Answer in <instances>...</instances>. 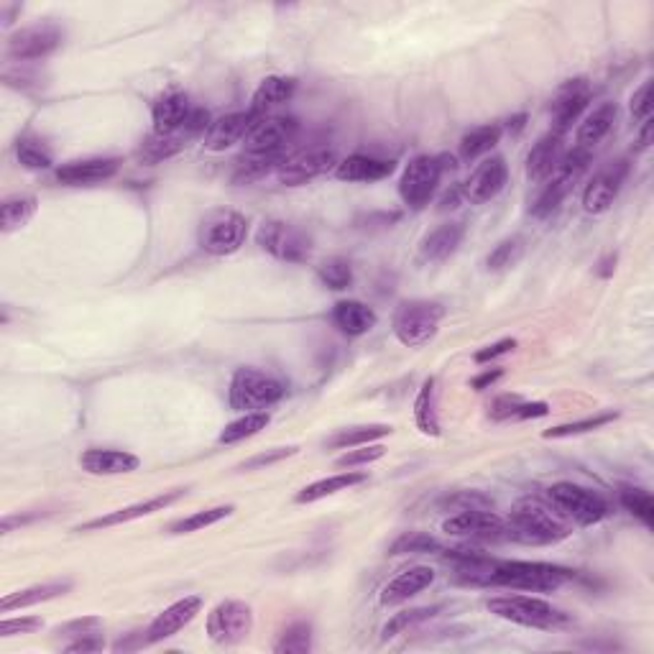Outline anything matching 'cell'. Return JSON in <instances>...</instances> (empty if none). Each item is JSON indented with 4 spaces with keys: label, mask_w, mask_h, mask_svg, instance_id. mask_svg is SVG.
Here are the masks:
<instances>
[{
    "label": "cell",
    "mask_w": 654,
    "mask_h": 654,
    "mask_svg": "<svg viewBox=\"0 0 654 654\" xmlns=\"http://www.w3.org/2000/svg\"><path fill=\"white\" fill-rule=\"evenodd\" d=\"M652 144V118H647V121L642 123V131H639V138H637V149H647V146Z\"/></svg>",
    "instance_id": "be15d7a7"
},
{
    "label": "cell",
    "mask_w": 654,
    "mask_h": 654,
    "mask_svg": "<svg viewBox=\"0 0 654 654\" xmlns=\"http://www.w3.org/2000/svg\"><path fill=\"white\" fill-rule=\"evenodd\" d=\"M522 396L517 394H504L499 396L494 404H491V417L494 419H514V414H517V409L522 407Z\"/></svg>",
    "instance_id": "6f0895ef"
},
{
    "label": "cell",
    "mask_w": 654,
    "mask_h": 654,
    "mask_svg": "<svg viewBox=\"0 0 654 654\" xmlns=\"http://www.w3.org/2000/svg\"><path fill=\"white\" fill-rule=\"evenodd\" d=\"M287 394V386L271 373L259 371V368L241 366L236 368L228 389V404L236 412H266L276 402H282Z\"/></svg>",
    "instance_id": "3957f363"
},
{
    "label": "cell",
    "mask_w": 654,
    "mask_h": 654,
    "mask_svg": "<svg viewBox=\"0 0 654 654\" xmlns=\"http://www.w3.org/2000/svg\"><path fill=\"white\" fill-rule=\"evenodd\" d=\"M259 121L251 110H238V113H228L218 121L210 123V128L205 131V149L207 151H228L230 146L241 144L246 141L248 131L253 128V123Z\"/></svg>",
    "instance_id": "7402d4cb"
},
{
    "label": "cell",
    "mask_w": 654,
    "mask_h": 654,
    "mask_svg": "<svg viewBox=\"0 0 654 654\" xmlns=\"http://www.w3.org/2000/svg\"><path fill=\"white\" fill-rule=\"evenodd\" d=\"M591 159H593L591 151L578 149V146H575L570 154H565L563 159H560V164L552 169L550 177L545 179V184H542V190L537 192V197H534L532 207H529L532 218L542 220L547 218V215L555 213L557 207H560V202L573 192L578 179L583 177V172H586L588 164H591Z\"/></svg>",
    "instance_id": "277c9868"
},
{
    "label": "cell",
    "mask_w": 654,
    "mask_h": 654,
    "mask_svg": "<svg viewBox=\"0 0 654 654\" xmlns=\"http://www.w3.org/2000/svg\"><path fill=\"white\" fill-rule=\"evenodd\" d=\"M297 453V448H274L269 450V453H261V455H253L251 460H246V463L241 465V471H253V468H264V465H274L279 463V460L289 458V455Z\"/></svg>",
    "instance_id": "9f6ffc18"
},
{
    "label": "cell",
    "mask_w": 654,
    "mask_h": 654,
    "mask_svg": "<svg viewBox=\"0 0 654 654\" xmlns=\"http://www.w3.org/2000/svg\"><path fill=\"white\" fill-rule=\"evenodd\" d=\"M69 588H72L69 580H52V583L23 588V591H16L11 593V596L3 598V601H0V611H3V614H11V611L16 609H29V606H36V603H44V601H52V598L64 596Z\"/></svg>",
    "instance_id": "1f68e13d"
},
{
    "label": "cell",
    "mask_w": 654,
    "mask_h": 654,
    "mask_svg": "<svg viewBox=\"0 0 654 654\" xmlns=\"http://www.w3.org/2000/svg\"><path fill=\"white\" fill-rule=\"evenodd\" d=\"M233 514V506H213V509H202V511H195V514H190V517L179 519V522H174L172 527H169V534H192V532H200V529L205 527H213V524H218L220 519L230 517Z\"/></svg>",
    "instance_id": "ab89813d"
},
{
    "label": "cell",
    "mask_w": 654,
    "mask_h": 654,
    "mask_svg": "<svg viewBox=\"0 0 654 654\" xmlns=\"http://www.w3.org/2000/svg\"><path fill=\"white\" fill-rule=\"evenodd\" d=\"M509 182V167L501 156H491V159L481 161L473 174L468 177V182L463 184V197L471 205H486L494 197L501 195V190Z\"/></svg>",
    "instance_id": "e0dca14e"
},
{
    "label": "cell",
    "mask_w": 654,
    "mask_h": 654,
    "mask_svg": "<svg viewBox=\"0 0 654 654\" xmlns=\"http://www.w3.org/2000/svg\"><path fill=\"white\" fill-rule=\"evenodd\" d=\"M396 169L394 161L376 159L368 154H350L335 167V177L340 182H381V179L391 177Z\"/></svg>",
    "instance_id": "4316f807"
},
{
    "label": "cell",
    "mask_w": 654,
    "mask_h": 654,
    "mask_svg": "<svg viewBox=\"0 0 654 654\" xmlns=\"http://www.w3.org/2000/svg\"><path fill=\"white\" fill-rule=\"evenodd\" d=\"M366 478H368L366 473H356V471L322 478V481H315V483H310L307 488H302L294 501H297V504H315V501L325 499V496H333V494H338V491H348V488L358 486V483H363Z\"/></svg>",
    "instance_id": "d6a6232c"
},
{
    "label": "cell",
    "mask_w": 654,
    "mask_h": 654,
    "mask_svg": "<svg viewBox=\"0 0 654 654\" xmlns=\"http://www.w3.org/2000/svg\"><path fill=\"white\" fill-rule=\"evenodd\" d=\"M269 422H271L269 412H246L241 419L230 422V425L220 432L218 440L223 442V445H233V442H241L246 440V437L259 435L261 430H266Z\"/></svg>",
    "instance_id": "f35d334b"
},
{
    "label": "cell",
    "mask_w": 654,
    "mask_h": 654,
    "mask_svg": "<svg viewBox=\"0 0 654 654\" xmlns=\"http://www.w3.org/2000/svg\"><path fill=\"white\" fill-rule=\"evenodd\" d=\"M465 236V225L463 223H442L437 225L435 230H430L422 243H419V259L430 261V264H437V261H445L448 256H453L458 251V246L463 243Z\"/></svg>",
    "instance_id": "83f0119b"
},
{
    "label": "cell",
    "mask_w": 654,
    "mask_h": 654,
    "mask_svg": "<svg viewBox=\"0 0 654 654\" xmlns=\"http://www.w3.org/2000/svg\"><path fill=\"white\" fill-rule=\"evenodd\" d=\"M442 552V545L425 532H407L389 545V555H430Z\"/></svg>",
    "instance_id": "60d3db41"
},
{
    "label": "cell",
    "mask_w": 654,
    "mask_h": 654,
    "mask_svg": "<svg viewBox=\"0 0 654 654\" xmlns=\"http://www.w3.org/2000/svg\"><path fill=\"white\" fill-rule=\"evenodd\" d=\"M501 376H504V371H501V368H491V371H483L481 376H476L471 386L476 391H483V389H488V386H494L496 381L501 379Z\"/></svg>",
    "instance_id": "6125c7cd"
},
{
    "label": "cell",
    "mask_w": 654,
    "mask_h": 654,
    "mask_svg": "<svg viewBox=\"0 0 654 654\" xmlns=\"http://www.w3.org/2000/svg\"><path fill=\"white\" fill-rule=\"evenodd\" d=\"M626 177H629V161L616 159L601 169L596 177L588 182L586 192H583V210L591 215L606 213L614 200L619 197L621 187H624Z\"/></svg>",
    "instance_id": "2e32d148"
},
{
    "label": "cell",
    "mask_w": 654,
    "mask_h": 654,
    "mask_svg": "<svg viewBox=\"0 0 654 654\" xmlns=\"http://www.w3.org/2000/svg\"><path fill=\"white\" fill-rule=\"evenodd\" d=\"M256 243L274 259L287 264H305L312 256V238L305 230L282 220H269L256 233Z\"/></svg>",
    "instance_id": "30bf717a"
},
{
    "label": "cell",
    "mask_w": 654,
    "mask_h": 654,
    "mask_svg": "<svg viewBox=\"0 0 654 654\" xmlns=\"http://www.w3.org/2000/svg\"><path fill=\"white\" fill-rule=\"evenodd\" d=\"M514 348H517V340H511V338L499 340V343H494V345H488V348L478 350V353H476V363L494 361V358L506 356V353H511V350H514Z\"/></svg>",
    "instance_id": "680465c9"
},
{
    "label": "cell",
    "mask_w": 654,
    "mask_h": 654,
    "mask_svg": "<svg viewBox=\"0 0 654 654\" xmlns=\"http://www.w3.org/2000/svg\"><path fill=\"white\" fill-rule=\"evenodd\" d=\"M317 276L327 289L333 292H343L353 284V266L345 259H327L325 264L317 266Z\"/></svg>",
    "instance_id": "f6af8a7d"
},
{
    "label": "cell",
    "mask_w": 654,
    "mask_h": 654,
    "mask_svg": "<svg viewBox=\"0 0 654 654\" xmlns=\"http://www.w3.org/2000/svg\"><path fill=\"white\" fill-rule=\"evenodd\" d=\"M445 169H448V156H414L399 179V195H402L404 205H409L412 210H422L425 205H430Z\"/></svg>",
    "instance_id": "9c48e42d"
},
{
    "label": "cell",
    "mask_w": 654,
    "mask_h": 654,
    "mask_svg": "<svg viewBox=\"0 0 654 654\" xmlns=\"http://www.w3.org/2000/svg\"><path fill=\"white\" fill-rule=\"evenodd\" d=\"M100 632H103V621H100L98 616H82V619L67 621V624L54 629L57 639H69V642H75V639L82 637H95V634Z\"/></svg>",
    "instance_id": "f907efd6"
},
{
    "label": "cell",
    "mask_w": 654,
    "mask_h": 654,
    "mask_svg": "<svg viewBox=\"0 0 654 654\" xmlns=\"http://www.w3.org/2000/svg\"><path fill=\"white\" fill-rule=\"evenodd\" d=\"M80 465L92 476H121V473L138 471L141 460L126 450L113 448H90L82 453Z\"/></svg>",
    "instance_id": "484cf974"
},
{
    "label": "cell",
    "mask_w": 654,
    "mask_h": 654,
    "mask_svg": "<svg viewBox=\"0 0 654 654\" xmlns=\"http://www.w3.org/2000/svg\"><path fill=\"white\" fill-rule=\"evenodd\" d=\"M570 537V527L555 509L540 499H522L506 517V540L529 547H545Z\"/></svg>",
    "instance_id": "6da1fadb"
},
{
    "label": "cell",
    "mask_w": 654,
    "mask_h": 654,
    "mask_svg": "<svg viewBox=\"0 0 654 654\" xmlns=\"http://www.w3.org/2000/svg\"><path fill=\"white\" fill-rule=\"evenodd\" d=\"M202 611V598L200 596H184L179 601H174L172 606L161 611L154 621L149 624V629L144 632L146 644H159L164 639H172L174 634H179L184 626L190 624L197 614Z\"/></svg>",
    "instance_id": "d6986e66"
},
{
    "label": "cell",
    "mask_w": 654,
    "mask_h": 654,
    "mask_svg": "<svg viewBox=\"0 0 654 654\" xmlns=\"http://www.w3.org/2000/svg\"><path fill=\"white\" fill-rule=\"evenodd\" d=\"M44 621L39 616H21V619H6L0 621V637H16V634H34L36 629H41Z\"/></svg>",
    "instance_id": "11a10c76"
},
{
    "label": "cell",
    "mask_w": 654,
    "mask_h": 654,
    "mask_svg": "<svg viewBox=\"0 0 654 654\" xmlns=\"http://www.w3.org/2000/svg\"><path fill=\"white\" fill-rule=\"evenodd\" d=\"M501 133H504V128L501 126H478L473 128V131H468L463 138H460V159L463 161L481 159L483 154H488V151L499 144Z\"/></svg>",
    "instance_id": "e575fe53"
},
{
    "label": "cell",
    "mask_w": 654,
    "mask_h": 654,
    "mask_svg": "<svg viewBox=\"0 0 654 654\" xmlns=\"http://www.w3.org/2000/svg\"><path fill=\"white\" fill-rule=\"evenodd\" d=\"M294 92H297V80L294 77H284V75H271L256 87L251 98V113L256 118H266V113L279 105L289 103L294 98Z\"/></svg>",
    "instance_id": "f546056e"
},
{
    "label": "cell",
    "mask_w": 654,
    "mask_h": 654,
    "mask_svg": "<svg viewBox=\"0 0 654 654\" xmlns=\"http://www.w3.org/2000/svg\"><path fill=\"white\" fill-rule=\"evenodd\" d=\"M394 427L391 425H361V427H348V430H340L338 435H333L327 440V448H361V445H371L373 440H381V437L391 435Z\"/></svg>",
    "instance_id": "74e56055"
},
{
    "label": "cell",
    "mask_w": 654,
    "mask_h": 654,
    "mask_svg": "<svg viewBox=\"0 0 654 654\" xmlns=\"http://www.w3.org/2000/svg\"><path fill=\"white\" fill-rule=\"evenodd\" d=\"M619 501H621V506L629 511V514H634V517L642 519L647 527H652L654 524V499L649 491H644V488L626 486L619 491Z\"/></svg>",
    "instance_id": "ee69618b"
},
{
    "label": "cell",
    "mask_w": 654,
    "mask_h": 654,
    "mask_svg": "<svg viewBox=\"0 0 654 654\" xmlns=\"http://www.w3.org/2000/svg\"><path fill=\"white\" fill-rule=\"evenodd\" d=\"M588 103H591V87L583 77L565 82L557 90V98L552 100V131L565 136L580 118V113L588 108Z\"/></svg>",
    "instance_id": "ffe728a7"
},
{
    "label": "cell",
    "mask_w": 654,
    "mask_h": 654,
    "mask_svg": "<svg viewBox=\"0 0 654 654\" xmlns=\"http://www.w3.org/2000/svg\"><path fill=\"white\" fill-rule=\"evenodd\" d=\"M545 496L560 517L573 519L578 527L601 524L611 514L609 501L603 499L601 494H596V491H591V488L578 486V483H552L545 491Z\"/></svg>",
    "instance_id": "5b68a950"
},
{
    "label": "cell",
    "mask_w": 654,
    "mask_h": 654,
    "mask_svg": "<svg viewBox=\"0 0 654 654\" xmlns=\"http://www.w3.org/2000/svg\"><path fill=\"white\" fill-rule=\"evenodd\" d=\"M62 29L57 23H34L26 29L16 31L8 39V57L16 62H36L54 54L62 46Z\"/></svg>",
    "instance_id": "5bb4252c"
},
{
    "label": "cell",
    "mask_w": 654,
    "mask_h": 654,
    "mask_svg": "<svg viewBox=\"0 0 654 654\" xmlns=\"http://www.w3.org/2000/svg\"><path fill=\"white\" fill-rule=\"evenodd\" d=\"M445 506L455 511H471V509H491V499L478 491H463V494H455L445 499Z\"/></svg>",
    "instance_id": "db71d44e"
},
{
    "label": "cell",
    "mask_w": 654,
    "mask_h": 654,
    "mask_svg": "<svg viewBox=\"0 0 654 654\" xmlns=\"http://www.w3.org/2000/svg\"><path fill=\"white\" fill-rule=\"evenodd\" d=\"M310 649H312V626L307 624V621H297V624L289 626L287 632L282 634V639L276 642L274 652L302 654V652H310Z\"/></svg>",
    "instance_id": "7dc6e473"
},
{
    "label": "cell",
    "mask_w": 654,
    "mask_h": 654,
    "mask_svg": "<svg viewBox=\"0 0 654 654\" xmlns=\"http://www.w3.org/2000/svg\"><path fill=\"white\" fill-rule=\"evenodd\" d=\"M440 611H442V606H422V609L402 611V614H396L394 619L384 626V639L396 637V634L407 632V629H412V626H417V624H425V621L435 619Z\"/></svg>",
    "instance_id": "bcb514c9"
},
{
    "label": "cell",
    "mask_w": 654,
    "mask_h": 654,
    "mask_svg": "<svg viewBox=\"0 0 654 654\" xmlns=\"http://www.w3.org/2000/svg\"><path fill=\"white\" fill-rule=\"evenodd\" d=\"M573 578V570L560 568V565L529 563V560H494V563L488 565L486 573H483L481 586L552 593Z\"/></svg>",
    "instance_id": "7a4b0ae2"
},
{
    "label": "cell",
    "mask_w": 654,
    "mask_h": 654,
    "mask_svg": "<svg viewBox=\"0 0 654 654\" xmlns=\"http://www.w3.org/2000/svg\"><path fill=\"white\" fill-rule=\"evenodd\" d=\"M287 159V154H246L243 151L241 159L236 161V174H233V182H253V179L264 177L271 169L282 167V161Z\"/></svg>",
    "instance_id": "8d00e7d4"
},
{
    "label": "cell",
    "mask_w": 654,
    "mask_h": 654,
    "mask_svg": "<svg viewBox=\"0 0 654 654\" xmlns=\"http://www.w3.org/2000/svg\"><path fill=\"white\" fill-rule=\"evenodd\" d=\"M486 609L499 619L511 621V624L527 626V629H560L570 624V616L565 611L555 609L552 603L532 596H496L488 598Z\"/></svg>",
    "instance_id": "8992f818"
},
{
    "label": "cell",
    "mask_w": 654,
    "mask_h": 654,
    "mask_svg": "<svg viewBox=\"0 0 654 654\" xmlns=\"http://www.w3.org/2000/svg\"><path fill=\"white\" fill-rule=\"evenodd\" d=\"M629 110H632V118L637 123H644L647 118H652V80H644L642 85H639V90H634Z\"/></svg>",
    "instance_id": "f5cc1de1"
},
{
    "label": "cell",
    "mask_w": 654,
    "mask_h": 654,
    "mask_svg": "<svg viewBox=\"0 0 654 654\" xmlns=\"http://www.w3.org/2000/svg\"><path fill=\"white\" fill-rule=\"evenodd\" d=\"M386 455L384 445H361V448H350L348 453L338 458V468H356V465H368L373 460H381Z\"/></svg>",
    "instance_id": "816d5d0a"
},
{
    "label": "cell",
    "mask_w": 654,
    "mask_h": 654,
    "mask_svg": "<svg viewBox=\"0 0 654 654\" xmlns=\"http://www.w3.org/2000/svg\"><path fill=\"white\" fill-rule=\"evenodd\" d=\"M619 417L616 412H603V414H593V417H586V419H578V422H568V425H560V427H552V430L545 432V437H573V435H583V432H591V430H598V427L609 425V422H614V419Z\"/></svg>",
    "instance_id": "681fc988"
},
{
    "label": "cell",
    "mask_w": 654,
    "mask_h": 654,
    "mask_svg": "<svg viewBox=\"0 0 654 654\" xmlns=\"http://www.w3.org/2000/svg\"><path fill=\"white\" fill-rule=\"evenodd\" d=\"M299 133V123L292 115H266L253 123L246 136V154H287L289 144Z\"/></svg>",
    "instance_id": "7c38bea8"
},
{
    "label": "cell",
    "mask_w": 654,
    "mask_h": 654,
    "mask_svg": "<svg viewBox=\"0 0 654 654\" xmlns=\"http://www.w3.org/2000/svg\"><path fill=\"white\" fill-rule=\"evenodd\" d=\"M248 220L236 210H213L202 218L197 241L210 256H230L246 243Z\"/></svg>",
    "instance_id": "ba28073f"
},
{
    "label": "cell",
    "mask_w": 654,
    "mask_h": 654,
    "mask_svg": "<svg viewBox=\"0 0 654 654\" xmlns=\"http://www.w3.org/2000/svg\"><path fill=\"white\" fill-rule=\"evenodd\" d=\"M195 113L190 98L184 92H167L151 108V121H154L156 136H187V126Z\"/></svg>",
    "instance_id": "ac0fdd59"
},
{
    "label": "cell",
    "mask_w": 654,
    "mask_h": 654,
    "mask_svg": "<svg viewBox=\"0 0 654 654\" xmlns=\"http://www.w3.org/2000/svg\"><path fill=\"white\" fill-rule=\"evenodd\" d=\"M550 414V407L545 402H522V407L517 409L514 419H537Z\"/></svg>",
    "instance_id": "94428289"
},
{
    "label": "cell",
    "mask_w": 654,
    "mask_h": 654,
    "mask_svg": "<svg viewBox=\"0 0 654 654\" xmlns=\"http://www.w3.org/2000/svg\"><path fill=\"white\" fill-rule=\"evenodd\" d=\"M565 136L557 131H547L545 136L537 138V144L532 146L527 156V177L532 182H545L552 174V169L560 164V159L565 156Z\"/></svg>",
    "instance_id": "d4e9b609"
},
{
    "label": "cell",
    "mask_w": 654,
    "mask_h": 654,
    "mask_svg": "<svg viewBox=\"0 0 654 654\" xmlns=\"http://www.w3.org/2000/svg\"><path fill=\"white\" fill-rule=\"evenodd\" d=\"M16 156H18V161H21V167L34 169V172H39V169H49L54 161L52 151L46 149L39 138H31V136L18 138Z\"/></svg>",
    "instance_id": "7bdbcfd3"
},
{
    "label": "cell",
    "mask_w": 654,
    "mask_h": 654,
    "mask_svg": "<svg viewBox=\"0 0 654 654\" xmlns=\"http://www.w3.org/2000/svg\"><path fill=\"white\" fill-rule=\"evenodd\" d=\"M524 121H527V118H524V115H517V118H511V121L506 123V128H509V131H522V128H524Z\"/></svg>",
    "instance_id": "e7e4bbea"
},
{
    "label": "cell",
    "mask_w": 654,
    "mask_h": 654,
    "mask_svg": "<svg viewBox=\"0 0 654 654\" xmlns=\"http://www.w3.org/2000/svg\"><path fill=\"white\" fill-rule=\"evenodd\" d=\"M616 118H619V105L616 103H601L591 110V113L578 123V131H575V144L578 149H588L601 144L603 138L609 136L611 128H614Z\"/></svg>",
    "instance_id": "f1b7e54d"
},
{
    "label": "cell",
    "mask_w": 654,
    "mask_h": 654,
    "mask_svg": "<svg viewBox=\"0 0 654 654\" xmlns=\"http://www.w3.org/2000/svg\"><path fill=\"white\" fill-rule=\"evenodd\" d=\"M522 253H524V238H519V236L504 238V241H501L494 251L488 253L486 264L491 271L509 269V266H514L519 259H522Z\"/></svg>",
    "instance_id": "c3c4849f"
},
{
    "label": "cell",
    "mask_w": 654,
    "mask_h": 654,
    "mask_svg": "<svg viewBox=\"0 0 654 654\" xmlns=\"http://www.w3.org/2000/svg\"><path fill=\"white\" fill-rule=\"evenodd\" d=\"M182 496H184V491L182 488H177V491H169V494H164V496H154V499H149V501H138V504L126 506V509L110 511V514H105V517L92 519V522L82 524V527H77V532H92V529L118 527V524H128V522H133V519L149 517V514H154V511H164L169 504H174L177 499H182Z\"/></svg>",
    "instance_id": "cb8c5ba5"
},
{
    "label": "cell",
    "mask_w": 654,
    "mask_h": 654,
    "mask_svg": "<svg viewBox=\"0 0 654 654\" xmlns=\"http://www.w3.org/2000/svg\"><path fill=\"white\" fill-rule=\"evenodd\" d=\"M253 629V611L243 601H220L207 616V637L215 644H241Z\"/></svg>",
    "instance_id": "4fadbf2b"
},
{
    "label": "cell",
    "mask_w": 654,
    "mask_h": 654,
    "mask_svg": "<svg viewBox=\"0 0 654 654\" xmlns=\"http://www.w3.org/2000/svg\"><path fill=\"white\" fill-rule=\"evenodd\" d=\"M379 317L363 302H356V299H345V302H338L333 307V325L338 327L340 333L348 335V338H358V335L371 333L376 327Z\"/></svg>",
    "instance_id": "4dcf8cb0"
},
{
    "label": "cell",
    "mask_w": 654,
    "mask_h": 654,
    "mask_svg": "<svg viewBox=\"0 0 654 654\" xmlns=\"http://www.w3.org/2000/svg\"><path fill=\"white\" fill-rule=\"evenodd\" d=\"M338 154L327 146H312V149H302L289 154L282 161V167L276 169L279 182L287 187H302V184L312 182V179L322 177V174L333 172L338 167Z\"/></svg>",
    "instance_id": "8fae6325"
},
{
    "label": "cell",
    "mask_w": 654,
    "mask_h": 654,
    "mask_svg": "<svg viewBox=\"0 0 654 654\" xmlns=\"http://www.w3.org/2000/svg\"><path fill=\"white\" fill-rule=\"evenodd\" d=\"M36 207H39V202H36L34 195L6 197L0 202V225H3L6 233L23 228L36 215Z\"/></svg>",
    "instance_id": "d590c367"
},
{
    "label": "cell",
    "mask_w": 654,
    "mask_h": 654,
    "mask_svg": "<svg viewBox=\"0 0 654 654\" xmlns=\"http://www.w3.org/2000/svg\"><path fill=\"white\" fill-rule=\"evenodd\" d=\"M432 583H435V570L427 568V565H412V568L394 575V578L381 588V603H384V606H399V603L409 601V598L425 591V588H430Z\"/></svg>",
    "instance_id": "603a6c76"
},
{
    "label": "cell",
    "mask_w": 654,
    "mask_h": 654,
    "mask_svg": "<svg viewBox=\"0 0 654 654\" xmlns=\"http://www.w3.org/2000/svg\"><path fill=\"white\" fill-rule=\"evenodd\" d=\"M184 141L187 138L184 136H151L146 138V144H141V151H138V156L146 161V164H159V161L169 159V156H174L177 151H182Z\"/></svg>",
    "instance_id": "b9f144b4"
},
{
    "label": "cell",
    "mask_w": 654,
    "mask_h": 654,
    "mask_svg": "<svg viewBox=\"0 0 654 654\" xmlns=\"http://www.w3.org/2000/svg\"><path fill=\"white\" fill-rule=\"evenodd\" d=\"M121 161L108 159V156H95V159L69 161L57 169V182L67 187H90V184L108 182L118 174Z\"/></svg>",
    "instance_id": "44dd1931"
},
{
    "label": "cell",
    "mask_w": 654,
    "mask_h": 654,
    "mask_svg": "<svg viewBox=\"0 0 654 654\" xmlns=\"http://www.w3.org/2000/svg\"><path fill=\"white\" fill-rule=\"evenodd\" d=\"M442 532L460 540H506V519L491 509L458 511L455 517L442 522Z\"/></svg>",
    "instance_id": "9a60e30c"
},
{
    "label": "cell",
    "mask_w": 654,
    "mask_h": 654,
    "mask_svg": "<svg viewBox=\"0 0 654 654\" xmlns=\"http://www.w3.org/2000/svg\"><path fill=\"white\" fill-rule=\"evenodd\" d=\"M103 647H105L103 637L95 634V637H82V639H75V642H67L64 644V652H100Z\"/></svg>",
    "instance_id": "91938a15"
},
{
    "label": "cell",
    "mask_w": 654,
    "mask_h": 654,
    "mask_svg": "<svg viewBox=\"0 0 654 654\" xmlns=\"http://www.w3.org/2000/svg\"><path fill=\"white\" fill-rule=\"evenodd\" d=\"M414 422L419 432L437 437L440 435V419H437V381L427 379L414 399Z\"/></svg>",
    "instance_id": "836d02e7"
},
{
    "label": "cell",
    "mask_w": 654,
    "mask_h": 654,
    "mask_svg": "<svg viewBox=\"0 0 654 654\" xmlns=\"http://www.w3.org/2000/svg\"><path fill=\"white\" fill-rule=\"evenodd\" d=\"M442 317H445V307L437 302H427V299H409L396 307L394 327L396 340L407 348H419V345L430 343L437 335Z\"/></svg>",
    "instance_id": "52a82bcc"
}]
</instances>
